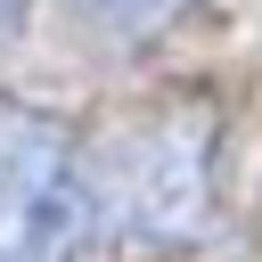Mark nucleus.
I'll list each match as a JSON object with an SVG mask.
<instances>
[{"instance_id": "f257e3e1", "label": "nucleus", "mask_w": 262, "mask_h": 262, "mask_svg": "<svg viewBox=\"0 0 262 262\" xmlns=\"http://www.w3.org/2000/svg\"><path fill=\"white\" fill-rule=\"evenodd\" d=\"M98 237L123 254H180L213 229L221 115L205 90H147L82 131Z\"/></svg>"}, {"instance_id": "f03ea898", "label": "nucleus", "mask_w": 262, "mask_h": 262, "mask_svg": "<svg viewBox=\"0 0 262 262\" xmlns=\"http://www.w3.org/2000/svg\"><path fill=\"white\" fill-rule=\"evenodd\" d=\"M98 237L90 156L57 106L0 90V262H82Z\"/></svg>"}, {"instance_id": "7ed1b4c3", "label": "nucleus", "mask_w": 262, "mask_h": 262, "mask_svg": "<svg viewBox=\"0 0 262 262\" xmlns=\"http://www.w3.org/2000/svg\"><path fill=\"white\" fill-rule=\"evenodd\" d=\"M82 25H98V33H115V41H156V33H172L196 0H66Z\"/></svg>"}, {"instance_id": "20e7f679", "label": "nucleus", "mask_w": 262, "mask_h": 262, "mask_svg": "<svg viewBox=\"0 0 262 262\" xmlns=\"http://www.w3.org/2000/svg\"><path fill=\"white\" fill-rule=\"evenodd\" d=\"M16 33H25V0H0V49H8Z\"/></svg>"}]
</instances>
